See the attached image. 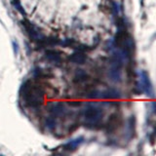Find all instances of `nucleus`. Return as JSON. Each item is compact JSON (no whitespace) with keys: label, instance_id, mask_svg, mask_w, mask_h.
I'll use <instances>...</instances> for the list:
<instances>
[{"label":"nucleus","instance_id":"1","mask_svg":"<svg viewBox=\"0 0 156 156\" xmlns=\"http://www.w3.org/2000/svg\"><path fill=\"white\" fill-rule=\"evenodd\" d=\"M22 96L24 101H26L27 105L30 107L41 106L44 102V99H45L42 88L32 84L30 81H27L23 85Z\"/></svg>","mask_w":156,"mask_h":156},{"label":"nucleus","instance_id":"2","mask_svg":"<svg viewBox=\"0 0 156 156\" xmlns=\"http://www.w3.org/2000/svg\"><path fill=\"white\" fill-rule=\"evenodd\" d=\"M102 116L101 109L99 107H96L94 105L87 106L84 112H83V117L86 120L87 124H96L98 123Z\"/></svg>","mask_w":156,"mask_h":156},{"label":"nucleus","instance_id":"3","mask_svg":"<svg viewBox=\"0 0 156 156\" xmlns=\"http://www.w3.org/2000/svg\"><path fill=\"white\" fill-rule=\"evenodd\" d=\"M121 123H122V117L120 115H118L117 113H113L112 115H110L106 123L107 132H109V133L115 132L121 126Z\"/></svg>","mask_w":156,"mask_h":156},{"label":"nucleus","instance_id":"4","mask_svg":"<svg viewBox=\"0 0 156 156\" xmlns=\"http://www.w3.org/2000/svg\"><path fill=\"white\" fill-rule=\"evenodd\" d=\"M66 108L65 105H63L62 102H58V104H53L52 105H50L49 107V111L52 116H54L56 118V116H61L63 114Z\"/></svg>","mask_w":156,"mask_h":156},{"label":"nucleus","instance_id":"5","mask_svg":"<svg viewBox=\"0 0 156 156\" xmlns=\"http://www.w3.org/2000/svg\"><path fill=\"white\" fill-rule=\"evenodd\" d=\"M70 62H74V63H78V65H82L87 60V56L84 53L81 51H77L75 53H73L72 55L69 57Z\"/></svg>","mask_w":156,"mask_h":156},{"label":"nucleus","instance_id":"6","mask_svg":"<svg viewBox=\"0 0 156 156\" xmlns=\"http://www.w3.org/2000/svg\"><path fill=\"white\" fill-rule=\"evenodd\" d=\"M46 57L50 60L51 62H58L61 61V56H60V53L58 51L55 50H49L46 52Z\"/></svg>","mask_w":156,"mask_h":156},{"label":"nucleus","instance_id":"7","mask_svg":"<svg viewBox=\"0 0 156 156\" xmlns=\"http://www.w3.org/2000/svg\"><path fill=\"white\" fill-rule=\"evenodd\" d=\"M82 141H83V138H78L76 140H73L69 141V143H67L65 145V147L67 150H74L77 146L82 143Z\"/></svg>","mask_w":156,"mask_h":156},{"label":"nucleus","instance_id":"8","mask_svg":"<svg viewBox=\"0 0 156 156\" xmlns=\"http://www.w3.org/2000/svg\"><path fill=\"white\" fill-rule=\"evenodd\" d=\"M45 123H46V126L48 127V128L53 129L54 127H55V125H56V119H55V117L52 116V115L49 116L48 118L46 119Z\"/></svg>","mask_w":156,"mask_h":156},{"label":"nucleus","instance_id":"9","mask_svg":"<svg viewBox=\"0 0 156 156\" xmlns=\"http://www.w3.org/2000/svg\"><path fill=\"white\" fill-rule=\"evenodd\" d=\"M12 4L14 5L15 7L17 8V10L20 12V13H22L23 16L26 15V12H24V10H23V6H22V4H21V2L19 1V0H13V2H12Z\"/></svg>","mask_w":156,"mask_h":156},{"label":"nucleus","instance_id":"10","mask_svg":"<svg viewBox=\"0 0 156 156\" xmlns=\"http://www.w3.org/2000/svg\"><path fill=\"white\" fill-rule=\"evenodd\" d=\"M12 44H13L14 52H15V54H16V55H17V54H18V49H19V48H18V47H19V46H18V43H17L16 41H13V43H12Z\"/></svg>","mask_w":156,"mask_h":156}]
</instances>
